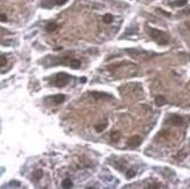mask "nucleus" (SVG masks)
Wrapping results in <instances>:
<instances>
[{
  "label": "nucleus",
  "instance_id": "f8f14e48",
  "mask_svg": "<svg viewBox=\"0 0 190 189\" xmlns=\"http://www.w3.org/2000/svg\"><path fill=\"white\" fill-rule=\"evenodd\" d=\"M56 28H57V25H56L55 22H50V24H48V25H47V27H46L47 31H49V33L56 31Z\"/></svg>",
  "mask_w": 190,
  "mask_h": 189
},
{
  "label": "nucleus",
  "instance_id": "f3484780",
  "mask_svg": "<svg viewBox=\"0 0 190 189\" xmlns=\"http://www.w3.org/2000/svg\"><path fill=\"white\" fill-rule=\"evenodd\" d=\"M6 63H7V59H6V56H0V67L6 65Z\"/></svg>",
  "mask_w": 190,
  "mask_h": 189
},
{
  "label": "nucleus",
  "instance_id": "1a4fd4ad",
  "mask_svg": "<svg viewBox=\"0 0 190 189\" xmlns=\"http://www.w3.org/2000/svg\"><path fill=\"white\" fill-rule=\"evenodd\" d=\"M106 127H107V122H106V120H104L103 123H99V124H97V125H96V130H97L98 132H103Z\"/></svg>",
  "mask_w": 190,
  "mask_h": 189
},
{
  "label": "nucleus",
  "instance_id": "7ed1b4c3",
  "mask_svg": "<svg viewBox=\"0 0 190 189\" xmlns=\"http://www.w3.org/2000/svg\"><path fill=\"white\" fill-rule=\"evenodd\" d=\"M65 99L64 94H55V96H51V97H48L46 99V102H50L51 105H60L62 104Z\"/></svg>",
  "mask_w": 190,
  "mask_h": 189
},
{
  "label": "nucleus",
  "instance_id": "6e6552de",
  "mask_svg": "<svg viewBox=\"0 0 190 189\" xmlns=\"http://www.w3.org/2000/svg\"><path fill=\"white\" fill-rule=\"evenodd\" d=\"M92 97L96 98V99H101V98H109V97H111L110 94H103V92H92Z\"/></svg>",
  "mask_w": 190,
  "mask_h": 189
},
{
  "label": "nucleus",
  "instance_id": "f03ea898",
  "mask_svg": "<svg viewBox=\"0 0 190 189\" xmlns=\"http://www.w3.org/2000/svg\"><path fill=\"white\" fill-rule=\"evenodd\" d=\"M70 75H68V74H65V72H60V74H57L56 75V77H55V83H56V85L57 87H64L69 81H70Z\"/></svg>",
  "mask_w": 190,
  "mask_h": 189
},
{
  "label": "nucleus",
  "instance_id": "20e7f679",
  "mask_svg": "<svg viewBox=\"0 0 190 189\" xmlns=\"http://www.w3.org/2000/svg\"><path fill=\"white\" fill-rule=\"evenodd\" d=\"M168 122H169V124H171V125H174V126H182L183 124H184L183 118H182V117H180V116H177V115H173V116H170V117H169V119H168Z\"/></svg>",
  "mask_w": 190,
  "mask_h": 189
},
{
  "label": "nucleus",
  "instance_id": "39448f33",
  "mask_svg": "<svg viewBox=\"0 0 190 189\" xmlns=\"http://www.w3.org/2000/svg\"><path fill=\"white\" fill-rule=\"evenodd\" d=\"M141 144V138L139 137V135H134V137H132L128 141H127V145L129 146V147H136V146H139Z\"/></svg>",
  "mask_w": 190,
  "mask_h": 189
},
{
  "label": "nucleus",
  "instance_id": "ddd939ff",
  "mask_svg": "<svg viewBox=\"0 0 190 189\" xmlns=\"http://www.w3.org/2000/svg\"><path fill=\"white\" fill-rule=\"evenodd\" d=\"M103 21H104L105 24H111V22L113 21V16H112L111 14H105L104 18H103Z\"/></svg>",
  "mask_w": 190,
  "mask_h": 189
},
{
  "label": "nucleus",
  "instance_id": "f257e3e1",
  "mask_svg": "<svg viewBox=\"0 0 190 189\" xmlns=\"http://www.w3.org/2000/svg\"><path fill=\"white\" fill-rule=\"evenodd\" d=\"M148 33H149L151 37H152L155 42H158L159 44H167V43H168V37H167V35H166L163 31L149 27V28H148Z\"/></svg>",
  "mask_w": 190,
  "mask_h": 189
},
{
  "label": "nucleus",
  "instance_id": "423d86ee",
  "mask_svg": "<svg viewBox=\"0 0 190 189\" xmlns=\"http://www.w3.org/2000/svg\"><path fill=\"white\" fill-rule=\"evenodd\" d=\"M42 175H43L42 169H36V170L33 173V180H34V181H39V180L42 178Z\"/></svg>",
  "mask_w": 190,
  "mask_h": 189
},
{
  "label": "nucleus",
  "instance_id": "9d476101",
  "mask_svg": "<svg viewBox=\"0 0 190 189\" xmlns=\"http://www.w3.org/2000/svg\"><path fill=\"white\" fill-rule=\"evenodd\" d=\"M70 67L72 68V69H78L79 67H81V61L79 60H76V59H74V60H71L70 61Z\"/></svg>",
  "mask_w": 190,
  "mask_h": 189
},
{
  "label": "nucleus",
  "instance_id": "a211bd4d",
  "mask_svg": "<svg viewBox=\"0 0 190 189\" xmlns=\"http://www.w3.org/2000/svg\"><path fill=\"white\" fill-rule=\"evenodd\" d=\"M147 188L149 189H154V188H161V185L160 183H153V185H149Z\"/></svg>",
  "mask_w": 190,
  "mask_h": 189
},
{
  "label": "nucleus",
  "instance_id": "4468645a",
  "mask_svg": "<svg viewBox=\"0 0 190 189\" xmlns=\"http://www.w3.org/2000/svg\"><path fill=\"white\" fill-rule=\"evenodd\" d=\"M187 0H176L175 2H173V5L174 6H177V7H183V6H186L187 5Z\"/></svg>",
  "mask_w": 190,
  "mask_h": 189
},
{
  "label": "nucleus",
  "instance_id": "dca6fc26",
  "mask_svg": "<svg viewBox=\"0 0 190 189\" xmlns=\"http://www.w3.org/2000/svg\"><path fill=\"white\" fill-rule=\"evenodd\" d=\"M135 175V172L133 170V169H128L126 172V176L128 178V179H131V178H133Z\"/></svg>",
  "mask_w": 190,
  "mask_h": 189
},
{
  "label": "nucleus",
  "instance_id": "6ab92c4d",
  "mask_svg": "<svg viewBox=\"0 0 190 189\" xmlns=\"http://www.w3.org/2000/svg\"><path fill=\"white\" fill-rule=\"evenodd\" d=\"M66 1H68V0H56V1H55V4H56V5H59V6H62V5H64V4H66Z\"/></svg>",
  "mask_w": 190,
  "mask_h": 189
},
{
  "label": "nucleus",
  "instance_id": "0eeeda50",
  "mask_svg": "<svg viewBox=\"0 0 190 189\" xmlns=\"http://www.w3.org/2000/svg\"><path fill=\"white\" fill-rule=\"evenodd\" d=\"M166 103H167V100H166V98H164L163 96H158V97L155 98V104H156L158 106H163Z\"/></svg>",
  "mask_w": 190,
  "mask_h": 189
},
{
  "label": "nucleus",
  "instance_id": "2eb2a0df",
  "mask_svg": "<svg viewBox=\"0 0 190 189\" xmlns=\"http://www.w3.org/2000/svg\"><path fill=\"white\" fill-rule=\"evenodd\" d=\"M119 138H120V133H119L118 131H113V132L111 133V139H112L113 141H117Z\"/></svg>",
  "mask_w": 190,
  "mask_h": 189
},
{
  "label": "nucleus",
  "instance_id": "9b49d317",
  "mask_svg": "<svg viewBox=\"0 0 190 189\" xmlns=\"http://www.w3.org/2000/svg\"><path fill=\"white\" fill-rule=\"evenodd\" d=\"M62 187L65 189L71 188V187H72V181H71L70 179H64L63 182H62Z\"/></svg>",
  "mask_w": 190,
  "mask_h": 189
},
{
  "label": "nucleus",
  "instance_id": "aec40b11",
  "mask_svg": "<svg viewBox=\"0 0 190 189\" xmlns=\"http://www.w3.org/2000/svg\"><path fill=\"white\" fill-rule=\"evenodd\" d=\"M0 21H2V22H6L7 21V16L5 14H2V13H0Z\"/></svg>",
  "mask_w": 190,
  "mask_h": 189
},
{
  "label": "nucleus",
  "instance_id": "412c9836",
  "mask_svg": "<svg viewBox=\"0 0 190 189\" xmlns=\"http://www.w3.org/2000/svg\"><path fill=\"white\" fill-rule=\"evenodd\" d=\"M158 11L160 12V13H162L163 15H166V16H170V14H169V13H167V12H163V11H162L161 8H158Z\"/></svg>",
  "mask_w": 190,
  "mask_h": 189
}]
</instances>
